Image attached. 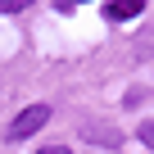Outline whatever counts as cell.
<instances>
[{
    "label": "cell",
    "instance_id": "cell-4",
    "mask_svg": "<svg viewBox=\"0 0 154 154\" xmlns=\"http://www.w3.org/2000/svg\"><path fill=\"white\" fill-rule=\"evenodd\" d=\"M32 0H0V14H23Z\"/></svg>",
    "mask_w": 154,
    "mask_h": 154
},
{
    "label": "cell",
    "instance_id": "cell-1",
    "mask_svg": "<svg viewBox=\"0 0 154 154\" xmlns=\"http://www.w3.org/2000/svg\"><path fill=\"white\" fill-rule=\"evenodd\" d=\"M45 122H50V104H27V109L9 122V140H27V136H36Z\"/></svg>",
    "mask_w": 154,
    "mask_h": 154
},
{
    "label": "cell",
    "instance_id": "cell-6",
    "mask_svg": "<svg viewBox=\"0 0 154 154\" xmlns=\"http://www.w3.org/2000/svg\"><path fill=\"white\" fill-rule=\"evenodd\" d=\"M72 5H91V0H72Z\"/></svg>",
    "mask_w": 154,
    "mask_h": 154
},
{
    "label": "cell",
    "instance_id": "cell-3",
    "mask_svg": "<svg viewBox=\"0 0 154 154\" xmlns=\"http://www.w3.org/2000/svg\"><path fill=\"white\" fill-rule=\"evenodd\" d=\"M136 136H140V145H149V149H154V118H145V122H140V131H136Z\"/></svg>",
    "mask_w": 154,
    "mask_h": 154
},
{
    "label": "cell",
    "instance_id": "cell-5",
    "mask_svg": "<svg viewBox=\"0 0 154 154\" xmlns=\"http://www.w3.org/2000/svg\"><path fill=\"white\" fill-rule=\"evenodd\" d=\"M41 154H72V149H68V145H45Z\"/></svg>",
    "mask_w": 154,
    "mask_h": 154
},
{
    "label": "cell",
    "instance_id": "cell-2",
    "mask_svg": "<svg viewBox=\"0 0 154 154\" xmlns=\"http://www.w3.org/2000/svg\"><path fill=\"white\" fill-rule=\"evenodd\" d=\"M145 9V0H109V5H104V18L109 23H122V18H136Z\"/></svg>",
    "mask_w": 154,
    "mask_h": 154
}]
</instances>
